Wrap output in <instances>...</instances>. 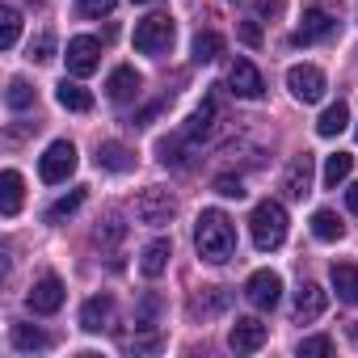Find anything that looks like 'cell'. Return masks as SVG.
<instances>
[{
	"label": "cell",
	"instance_id": "obj_35",
	"mask_svg": "<svg viewBox=\"0 0 358 358\" xmlns=\"http://www.w3.org/2000/svg\"><path fill=\"white\" fill-rule=\"evenodd\" d=\"M324 354H333L329 337H303L299 341V358H324Z\"/></svg>",
	"mask_w": 358,
	"mask_h": 358
},
{
	"label": "cell",
	"instance_id": "obj_10",
	"mask_svg": "<svg viewBox=\"0 0 358 358\" xmlns=\"http://www.w3.org/2000/svg\"><path fill=\"white\" fill-rule=\"evenodd\" d=\"M26 303H30V312H38V316H51V312H59V308H64V282H59L55 274H43V278L30 287Z\"/></svg>",
	"mask_w": 358,
	"mask_h": 358
},
{
	"label": "cell",
	"instance_id": "obj_14",
	"mask_svg": "<svg viewBox=\"0 0 358 358\" xmlns=\"http://www.w3.org/2000/svg\"><path fill=\"white\" fill-rule=\"evenodd\" d=\"M215 118H220V106H215V97H207V101H203V106L190 114V122L182 127V135H186V139L199 148V143H207V139L215 135V127H220Z\"/></svg>",
	"mask_w": 358,
	"mask_h": 358
},
{
	"label": "cell",
	"instance_id": "obj_40",
	"mask_svg": "<svg viewBox=\"0 0 358 358\" xmlns=\"http://www.w3.org/2000/svg\"><path fill=\"white\" fill-rule=\"evenodd\" d=\"M131 5H152V0H131Z\"/></svg>",
	"mask_w": 358,
	"mask_h": 358
},
{
	"label": "cell",
	"instance_id": "obj_13",
	"mask_svg": "<svg viewBox=\"0 0 358 358\" xmlns=\"http://www.w3.org/2000/svg\"><path fill=\"white\" fill-rule=\"evenodd\" d=\"M139 89H143V76L135 72V68H114L110 72V80H106V97L114 101V106H127V101H135L139 97Z\"/></svg>",
	"mask_w": 358,
	"mask_h": 358
},
{
	"label": "cell",
	"instance_id": "obj_28",
	"mask_svg": "<svg viewBox=\"0 0 358 358\" xmlns=\"http://www.w3.org/2000/svg\"><path fill=\"white\" fill-rule=\"evenodd\" d=\"M350 169H354V156H350V152H333V156L324 160V186L337 190L345 177H350Z\"/></svg>",
	"mask_w": 358,
	"mask_h": 358
},
{
	"label": "cell",
	"instance_id": "obj_25",
	"mask_svg": "<svg viewBox=\"0 0 358 358\" xmlns=\"http://www.w3.org/2000/svg\"><path fill=\"white\" fill-rule=\"evenodd\" d=\"M9 341H13V350H22V354L51 350V337H47L43 329H34V324H13V329H9Z\"/></svg>",
	"mask_w": 358,
	"mask_h": 358
},
{
	"label": "cell",
	"instance_id": "obj_29",
	"mask_svg": "<svg viewBox=\"0 0 358 358\" xmlns=\"http://www.w3.org/2000/svg\"><path fill=\"white\" fill-rule=\"evenodd\" d=\"M80 203H85V190H68L64 199H55V203L47 207V224H59V220L76 215V211H80Z\"/></svg>",
	"mask_w": 358,
	"mask_h": 358
},
{
	"label": "cell",
	"instance_id": "obj_34",
	"mask_svg": "<svg viewBox=\"0 0 358 358\" xmlns=\"http://www.w3.org/2000/svg\"><path fill=\"white\" fill-rule=\"evenodd\" d=\"M215 194H224V199H245V182H241V177H232V173H220V177H215Z\"/></svg>",
	"mask_w": 358,
	"mask_h": 358
},
{
	"label": "cell",
	"instance_id": "obj_1",
	"mask_svg": "<svg viewBox=\"0 0 358 358\" xmlns=\"http://www.w3.org/2000/svg\"><path fill=\"white\" fill-rule=\"evenodd\" d=\"M194 249H199V257L211 262V266L232 262V253H236V228H232V220H228L224 211H215V207L203 211L199 224H194Z\"/></svg>",
	"mask_w": 358,
	"mask_h": 358
},
{
	"label": "cell",
	"instance_id": "obj_12",
	"mask_svg": "<svg viewBox=\"0 0 358 358\" xmlns=\"http://www.w3.org/2000/svg\"><path fill=\"white\" fill-rule=\"evenodd\" d=\"M228 89H232L236 97H245V101H257V97L266 93V80H262V72H257L249 59H236L232 72H228Z\"/></svg>",
	"mask_w": 358,
	"mask_h": 358
},
{
	"label": "cell",
	"instance_id": "obj_5",
	"mask_svg": "<svg viewBox=\"0 0 358 358\" xmlns=\"http://www.w3.org/2000/svg\"><path fill=\"white\" fill-rule=\"evenodd\" d=\"M38 173H43V182H51V186L68 182V177L76 173V148H72L68 139H55V143L38 156Z\"/></svg>",
	"mask_w": 358,
	"mask_h": 358
},
{
	"label": "cell",
	"instance_id": "obj_4",
	"mask_svg": "<svg viewBox=\"0 0 358 358\" xmlns=\"http://www.w3.org/2000/svg\"><path fill=\"white\" fill-rule=\"evenodd\" d=\"M173 215H177V199L160 186H152L135 199V220L148 228H164V224H173Z\"/></svg>",
	"mask_w": 358,
	"mask_h": 358
},
{
	"label": "cell",
	"instance_id": "obj_19",
	"mask_svg": "<svg viewBox=\"0 0 358 358\" xmlns=\"http://www.w3.org/2000/svg\"><path fill=\"white\" fill-rule=\"evenodd\" d=\"M55 101L64 106V110H72V114H89L93 110V93L85 89V85H76V80H59V89H55Z\"/></svg>",
	"mask_w": 358,
	"mask_h": 358
},
{
	"label": "cell",
	"instance_id": "obj_31",
	"mask_svg": "<svg viewBox=\"0 0 358 358\" xmlns=\"http://www.w3.org/2000/svg\"><path fill=\"white\" fill-rule=\"evenodd\" d=\"M5 106H9V110H30V106H34V89H30V80L13 76L9 89H5Z\"/></svg>",
	"mask_w": 358,
	"mask_h": 358
},
{
	"label": "cell",
	"instance_id": "obj_18",
	"mask_svg": "<svg viewBox=\"0 0 358 358\" xmlns=\"http://www.w3.org/2000/svg\"><path fill=\"white\" fill-rule=\"evenodd\" d=\"M228 308H232V291L207 287V291L190 303V316H194V320H211V316H220V312H228Z\"/></svg>",
	"mask_w": 358,
	"mask_h": 358
},
{
	"label": "cell",
	"instance_id": "obj_17",
	"mask_svg": "<svg viewBox=\"0 0 358 358\" xmlns=\"http://www.w3.org/2000/svg\"><path fill=\"white\" fill-rule=\"evenodd\" d=\"M110 324H114V299H110V295L85 299V308H80V329L101 333V329H110Z\"/></svg>",
	"mask_w": 358,
	"mask_h": 358
},
{
	"label": "cell",
	"instance_id": "obj_7",
	"mask_svg": "<svg viewBox=\"0 0 358 358\" xmlns=\"http://www.w3.org/2000/svg\"><path fill=\"white\" fill-rule=\"evenodd\" d=\"M64 59H68V72L72 76H93L97 64H101V43L93 34H76V38H68Z\"/></svg>",
	"mask_w": 358,
	"mask_h": 358
},
{
	"label": "cell",
	"instance_id": "obj_8",
	"mask_svg": "<svg viewBox=\"0 0 358 358\" xmlns=\"http://www.w3.org/2000/svg\"><path fill=\"white\" fill-rule=\"evenodd\" d=\"M245 299H249L257 312L278 308V299H282V278H278L274 270H257V274H249V282H245Z\"/></svg>",
	"mask_w": 358,
	"mask_h": 358
},
{
	"label": "cell",
	"instance_id": "obj_23",
	"mask_svg": "<svg viewBox=\"0 0 358 358\" xmlns=\"http://www.w3.org/2000/svg\"><path fill=\"white\" fill-rule=\"evenodd\" d=\"M0 211H5V215H17L22 211V173L17 169L0 173Z\"/></svg>",
	"mask_w": 358,
	"mask_h": 358
},
{
	"label": "cell",
	"instance_id": "obj_2",
	"mask_svg": "<svg viewBox=\"0 0 358 358\" xmlns=\"http://www.w3.org/2000/svg\"><path fill=\"white\" fill-rule=\"evenodd\" d=\"M249 232H253V245L262 253H274L287 241V207L278 199H262L249 215Z\"/></svg>",
	"mask_w": 358,
	"mask_h": 358
},
{
	"label": "cell",
	"instance_id": "obj_38",
	"mask_svg": "<svg viewBox=\"0 0 358 358\" xmlns=\"http://www.w3.org/2000/svg\"><path fill=\"white\" fill-rule=\"evenodd\" d=\"M257 9H262V13H278V9H282V0H257Z\"/></svg>",
	"mask_w": 358,
	"mask_h": 358
},
{
	"label": "cell",
	"instance_id": "obj_20",
	"mask_svg": "<svg viewBox=\"0 0 358 358\" xmlns=\"http://www.w3.org/2000/svg\"><path fill=\"white\" fill-rule=\"evenodd\" d=\"M97 169H106V173H131L135 169V156L122 143L106 139V143H97Z\"/></svg>",
	"mask_w": 358,
	"mask_h": 358
},
{
	"label": "cell",
	"instance_id": "obj_21",
	"mask_svg": "<svg viewBox=\"0 0 358 358\" xmlns=\"http://www.w3.org/2000/svg\"><path fill=\"white\" fill-rule=\"evenodd\" d=\"M169 257H173V241L156 236V241L139 253V270H143L148 278H160V274H164V266H169Z\"/></svg>",
	"mask_w": 358,
	"mask_h": 358
},
{
	"label": "cell",
	"instance_id": "obj_30",
	"mask_svg": "<svg viewBox=\"0 0 358 358\" xmlns=\"http://www.w3.org/2000/svg\"><path fill=\"white\" fill-rule=\"evenodd\" d=\"M17 38H22V13L17 9H0V47L13 51Z\"/></svg>",
	"mask_w": 358,
	"mask_h": 358
},
{
	"label": "cell",
	"instance_id": "obj_16",
	"mask_svg": "<svg viewBox=\"0 0 358 358\" xmlns=\"http://www.w3.org/2000/svg\"><path fill=\"white\" fill-rule=\"evenodd\" d=\"M324 308H329V291H324V287H316V282H303V287H299V295H295V320H299V324H308V320H316Z\"/></svg>",
	"mask_w": 358,
	"mask_h": 358
},
{
	"label": "cell",
	"instance_id": "obj_11",
	"mask_svg": "<svg viewBox=\"0 0 358 358\" xmlns=\"http://www.w3.org/2000/svg\"><path fill=\"white\" fill-rule=\"evenodd\" d=\"M266 337H270V329H266L257 316H241V320L228 329V345H232L236 354H253V350H262Z\"/></svg>",
	"mask_w": 358,
	"mask_h": 358
},
{
	"label": "cell",
	"instance_id": "obj_3",
	"mask_svg": "<svg viewBox=\"0 0 358 358\" xmlns=\"http://www.w3.org/2000/svg\"><path fill=\"white\" fill-rule=\"evenodd\" d=\"M169 47H173V17L169 13H148L143 22H135V51L164 55Z\"/></svg>",
	"mask_w": 358,
	"mask_h": 358
},
{
	"label": "cell",
	"instance_id": "obj_41",
	"mask_svg": "<svg viewBox=\"0 0 358 358\" xmlns=\"http://www.w3.org/2000/svg\"><path fill=\"white\" fill-rule=\"evenodd\" d=\"M354 135H358V127H354Z\"/></svg>",
	"mask_w": 358,
	"mask_h": 358
},
{
	"label": "cell",
	"instance_id": "obj_32",
	"mask_svg": "<svg viewBox=\"0 0 358 358\" xmlns=\"http://www.w3.org/2000/svg\"><path fill=\"white\" fill-rule=\"evenodd\" d=\"M122 236H127V224H122L118 215H106V220H97V232H93V241H97V245L114 249V245H118Z\"/></svg>",
	"mask_w": 358,
	"mask_h": 358
},
{
	"label": "cell",
	"instance_id": "obj_9",
	"mask_svg": "<svg viewBox=\"0 0 358 358\" xmlns=\"http://www.w3.org/2000/svg\"><path fill=\"white\" fill-rule=\"evenodd\" d=\"M333 30H337L333 13H329V9H320V5H312V9H303V26L291 34V43H295V47H308V43H320V38H329Z\"/></svg>",
	"mask_w": 358,
	"mask_h": 358
},
{
	"label": "cell",
	"instance_id": "obj_15",
	"mask_svg": "<svg viewBox=\"0 0 358 358\" xmlns=\"http://www.w3.org/2000/svg\"><path fill=\"white\" fill-rule=\"evenodd\" d=\"M282 190H287V199H308V194H312V156H308V152H299V156L287 164Z\"/></svg>",
	"mask_w": 358,
	"mask_h": 358
},
{
	"label": "cell",
	"instance_id": "obj_24",
	"mask_svg": "<svg viewBox=\"0 0 358 358\" xmlns=\"http://www.w3.org/2000/svg\"><path fill=\"white\" fill-rule=\"evenodd\" d=\"M345 127H350V106H345V101H333V106L316 118V135H320V139H333V135H341Z\"/></svg>",
	"mask_w": 358,
	"mask_h": 358
},
{
	"label": "cell",
	"instance_id": "obj_39",
	"mask_svg": "<svg viewBox=\"0 0 358 358\" xmlns=\"http://www.w3.org/2000/svg\"><path fill=\"white\" fill-rule=\"evenodd\" d=\"M345 203H350V211H354V215H358V182H354V186H350V190H345Z\"/></svg>",
	"mask_w": 358,
	"mask_h": 358
},
{
	"label": "cell",
	"instance_id": "obj_22",
	"mask_svg": "<svg viewBox=\"0 0 358 358\" xmlns=\"http://www.w3.org/2000/svg\"><path fill=\"white\" fill-rule=\"evenodd\" d=\"M329 278H333V291L341 303H358V266L354 262H337L329 270Z\"/></svg>",
	"mask_w": 358,
	"mask_h": 358
},
{
	"label": "cell",
	"instance_id": "obj_27",
	"mask_svg": "<svg viewBox=\"0 0 358 358\" xmlns=\"http://www.w3.org/2000/svg\"><path fill=\"white\" fill-rule=\"evenodd\" d=\"M312 236H316V241H341V236H345V224H341L333 211L320 207V211L312 215Z\"/></svg>",
	"mask_w": 358,
	"mask_h": 358
},
{
	"label": "cell",
	"instance_id": "obj_33",
	"mask_svg": "<svg viewBox=\"0 0 358 358\" xmlns=\"http://www.w3.org/2000/svg\"><path fill=\"white\" fill-rule=\"evenodd\" d=\"M30 59H34V64L55 59V38H51V30H43L38 38H30Z\"/></svg>",
	"mask_w": 358,
	"mask_h": 358
},
{
	"label": "cell",
	"instance_id": "obj_36",
	"mask_svg": "<svg viewBox=\"0 0 358 358\" xmlns=\"http://www.w3.org/2000/svg\"><path fill=\"white\" fill-rule=\"evenodd\" d=\"M114 5L118 0H80V13L85 17H106V13H114Z\"/></svg>",
	"mask_w": 358,
	"mask_h": 358
},
{
	"label": "cell",
	"instance_id": "obj_37",
	"mask_svg": "<svg viewBox=\"0 0 358 358\" xmlns=\"http://www.w3.org/2000/svg\"><path fill=\"white\" fill-rule=\"evenodd\" d=\"M241 38H245L249 47H262V26H257V22H245V26H241Z\"/></svg>",
	"mask_w": 358,
	"mask_h": 358
},
{
	"label": "cell",
	"instance_id": "obj_26",
	"mask_svg": "<svg viewBox=\"0 0 358 358\" xmlns=\"http://www.w3.org/2000/svg\"><path fill=\"white\" fill-rule=\"evenodd\" d=\"M194 64H215L220 55H224V38L215 34V30H203V34H194Z\"/></svg>",
	"mask_w": 358,
	"mask_h": 358
},
{
	"label": "cell",
	"instance_id": "obj_6",
	"mask_svg": "<svg viewBox=\"0 0 358 358\" xmlns=\"http://www.w3.org/2000/svg\"><path fill=\"white\" fill-rule=\"evenodd\" d=\"M287 89H291V97L295 101H303V106H312V101H320L324 97V72L316 68V64H295L291 72H287Z\"/></svg>",
	"mask_w": 358,
	"mask_h": 358
}]
</instances>
